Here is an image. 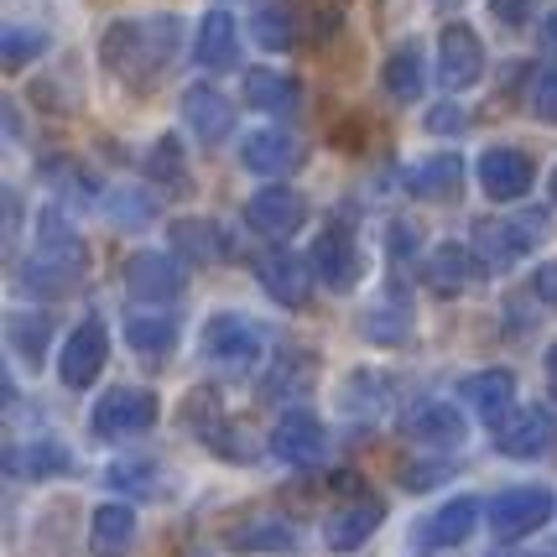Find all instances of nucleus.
<instances>
[{"instance_id":"f257e3e1","label":"nucleus","mask_w":557,"mask_h":557,"mask_svg":"<svg viewBox=\"0 0 557 557\" xmlns=\"http://www.w3.org/2000/svg\"><path fill=\"white\" fill-rule=\"evenodd\" d=\"M177 37H183V26L177 16H146V22H115L104 32V69L121 73L125 84H136L141 89L146 78L157 69H168V58L177 52Z\"/></svg>"},{"instance_id":"f03ea898","label":"nucleus","mask_w":557,"mask_h":557,"mask_svg":"<svg viewBox=\"0 0 557 557\" xmlns=\"http://www.w3.org/2000/svg\"><path fill=\"white\" fill-rule=\"evenodd\" d=\"M78 276H84V240L73 235V224L58 209H48L42 224H37V245L26 256L22 282L32 292H42V297H63Z\"/></svg>"},{"instance_id":"7ed1b4c3","label":"nucleus","mask_w":557,"mask_h":557,"mask_svg":"<svg viewBox=\"0 0 557 557\" xmlns=\"http://www.w3.org/2000/svg\"><path fill=\"white\" fill-rule=\"evenodd\" d=\"M485 516H490V532L500 536V542H521V536H532L536 527L553 521V490L547 485L500 490V495L490 500Z\"/></svg>"},{"instance_id":"20e7f679","label":"nucleus","mask_w":557,"mask_h":557,"mask_svg":"<svg viewBox=\"0 0 557 557\" xmlns=\"http://www.w3.org/2000/svg\"><path fill=\"white\" fill-rule=\"evenodd\" d=\"M542 219H480L474 224V261L480 271H506L521 261V250H532L542 240Z\"/></svg>"},{"instance_id":"39448f33","label":"nucleus","mask_w":557,"mask_h":557,"mask_svg":"<svg viewBox=\"0 0 557 557\" xmlns=\"http://www.w3.org/2000/svg\"><path fill=\"white\" fill-rule=\"evenodd\" d=\"M313 276L329 292H355L364 276V256L355 245V230L349 224H329L313 240Z\"/></svg>"},{"instance_id":"423d86ee","label":"nucleus","mask_w":557,"mask_h":557,"mask_svg":"<svg viewBox=\"0 0 557 557\" xmlns=\"http://www.w3.org/2000/svg\"><path fill=\"white\" fill-rule=\"evenodd\" d=\"M157 396L141 386H115V391H104L99 396V407H95V433L99 437H136L146 433L151 422H157Z\"/></svg>"},{"instance_id":"0eeeda50","label":"nucleus","mask_w":557,"mask_h":557,"mask_svg":"<svg viewBox=\"0 0 557 557\" xmlns=\"http://www.w3.org/2000/svg\"><path fill=\"white\" fill-rule=\"evenodd\" d=\"M104 355H110V334H104V323H99V318H84L69 339H63V355H58V375H63V386L69 391L95 386V375L104 370Z\"/></svg>"},{"instance_id":"6e6552de","label":"nucleus","mask_w":557,"mask_h":557,"mask_svg":"<svg viewBox=\"0 0 557 557\" xmlns=\"http://www.w3.org/2000/svg\"><path fill=\"white\" fill-rule=\"evenodd\" d=\"M203 349H209V360H214L219 370L240 375V370H250L256 355H261V334H256V323H245L240 313H214L209 329H203Z\"/></svg>"},{"instance_id":"1a4fd4ad","label":"nucleus","mask_w":557,"mask_h":557,"mask_svg":"<svg viewBox=\"0 0 557 557\" xmlns=\"http://www.w3.org/2000/svg\"><path fill=\"white\" fill-rule=\"evenodd\" d=\"M495 448L510 454V459H542L557 448V412L547 407H521L510 412L500 428H495Z\"/></svg>"},{"instance_id":"9d476101","label":"nucleus","mask_w":557,"mask_h":557,"mask_svg":"<svg viewBox=\"0 0 557 557\" xmlns=\"http://www.w3.org/2000/svg\"><path fill=\"white\" fill-rule=\"evenodd\" d=\"M480 73H485L480 37H474L469 26H443V37H437V78H443V89H448V95H463V89L480 84Z\"/></svg>"},{"instance_id":"9b49d317","label":"nucleus","mask_w":557,"mask_h":557,"mask_svg":"<svg viewBox=\"0 0 557 557\" xmlns=\"http://www.w3.org/2000/svg\"><path fill=\"white\" fill-rule=\"evenodd\" d=\"M302 219H308V203L297 188H261V194L245 203V224L256 230V235H267V240H287L302 230Z\"/></svg>"},{"instance_id":"f8f14e48","label":"nucleus","mask_w":557,"mask_h":557,"mask_svg":"<svg viewBox=\"0 0 557 557\" xmlns=\"http://www.w3.org/2000/svg\"><path fill=\"white\" fill-rule=\"evenodd\" d=\"M125 292H131L136 302H172V297L183 292V267H177V256H168V250H141V256H131V267H125Z\"/></svg>"},{"instance_id":"ddd939ff","label":"nucleus","mask_w":557,"mask_h":557,"mask_svg":"<svg viewBox=\"0 0 557 557\" xmlns=\"http://www.w3.org/2000/svg\"><path fill=\"white\" fill-rule=\"evenodd\" d=\"M532 157L527 151H516V146H490L485 157H480V183H485V194L495 203H510V198L532 194Z\"/></svg>"},{"instance_id":"4468645a","label":"nucleus","mask_w":557,"mask_h":557,"mask_svg":"<svg viewBox=\"0 0 557 557\" xmlns=\"http://www.w3.org/2000/svg\"><path fill=\"white\" fill-rule=\"evenodd\" d=\"M256 276H261V287H267L282 308H302L308 292H313V271H308L302 256H292V250H267V256L256 261Z\"/></svg>"},{"instance_id":"2eb2a0df","label":"nucleus","mask_w":557,"mask_h":557,"mask_svg":"<svg viewBox=\"0 0 557 557\" xmlns=\"http://www.w3.org/2000/svg\"><path fill=\"white\" fill-rule=\"evenodd\" d=\"M381 521H386V506H381L375 495H360V500L339 506L323 521V542H329L334 553H355V547H364V536H375Z\"/></svg>"},{"instance_id":"dca6fc26","label":"nucleus","mask_w":557,"mask_h":557,"mask_svg":"<svg viewBox=\"0 0 557 557\" xmlns=\"http://www.w3.org/2000/svg\"><path fill=\"white\" fill-rule=\"evenodd\" d=\"M323 448H329V437H323V422L308 412H287L276 422V433H271V454L282 463H297V469H308V463L323 459Z\"/></svg>"},{"instance_id":"f3484780","label":"nucleus","mask_w":557,"mask_h":557,"mask_svg":"<svg viewBox=\"0 0 557 557\" xmlns=\"http://www.w3.org/2000/svg\"><path fill=\"white\" fill-rule=\"evenodd\" d=\"M240 162L250 172H292L302 162V141L282 125H267V131H250L240 141Z\"/></svg>"},{"instance_id":"a211bd4d","label":"nucleus","mask_w":557,"mask_h":557,"mask_svg":"<svg viewBox=\"0 0 557 557\" xmlns=\"http://www.w3.org/2000/svg\"><path fill=\"white\" fill-rule=\"evenodd\" d=\"M183 121H188V131H194L203 146H214L230 136V125H235V104L224 95H214L209 84H198V89H188L183 95Z\"/></svg>"},{"instance_id":"6ab92c4d","label":"nucleus","mask_w":557,"mask_h":557,"mask_svg":"<svg viewBox=\"0 0 557 557\" xmlns=\"http://www.w3.org/2000/svg\"><path fill=\"white\" fill-rule=\"evenodd\" d=\"M459 396L485 417V422L500 428L510 417V407H516V375H510V370H480V375H469L459 386Z\"/></svg>"},{"instance_id":"aec40b11","label":"nucleus","mask_w":557,"mask_h":557,"mask_svg":"<svg viewBox=\"0 0 557 557\" xmlns=\"http://www.w3.org/2000/svg\"><path fill=\"white\" fill-rule=\"evenodd\" d=\"M480 527V506L463 495V500H448V506H437L422 527H417V536H422V547H459V542H469V532Z\"/></svg>"},{"instance_id":"412c9836","label":"nucleus","mask_w":557,"mask_h":557,"mask_svg":"<svg viewBox=\"0 0 557 557\" xmlns=\"http://www.w3.org/2000/svg\"><path fill=\"white\" fill-rule=\"evenodd\" d=\"M459 188H463L459 157H428V162H417L407 172V194L422 198V203H448V198H459Z\"/></svg>"},{"instance_id":"4be33fe9","label":"nucleus","mask_w":557,"mask_h":557,"mask_svg":"<svg viewBox=\"0 0 557 557\" xmlns=\"http://www.w3.org/2000/svg\"><path fill=\"white\" fill-rule=\"evenodd\" d=\"M136 542V510L131 506H99L95 521H89V553L95 557H125Z\"/></svg>"},{"instance_id":"5701e85b","label":"nucleus","mask_w":557,"mask_h":557,"mask_svg":"<svg viewBox=\"0 0 557 557\" xmlns=\"http://www.w3.org/2000/svg\"><path fill=\"white\" fill-rule=\"evenodd\" d=\"M364 339H375V344H401L407 334H412V302L401 297V287H386L381 292V302L364 313Z\"/></svg>"},{"instance_id":"b1692460","label":"nucleus","mask_w":557,"mask_h":557,"mask_svg":"<svg viewBox=\"0 0 557 557\" xmlns=\"http://www.w3.org/2000/svg\"><path fill=\"white\" fill-rule=\"evenodd\" d=\"M240 32H235V22L224 16V11H214V16H203L198 22V42H194V52H198V63L203 69H235L240 63V42H235Z\"/></svg>"},{"instance_id":"393cba45","label":"nucleus","mask_w":557,"mask_h":557,"mask_svg":"<svg viewBox=\"0 0 557 557\" xmlns=\"http://www.w3.org/2000/svg\"><path fill=\"white\" fill-rule=\"evenodd\" d=\"M407 433L417 443H433V448H459L463 443V417L448 407V401H422L412 417H407Z\"/></svg>"},{"instance_id":"a878e982","label":"nucleus","mask_w":557,"mask_h":557,"mask_svg":"<svg viewBox=\"0 0 557 557\" xmlns=\"http://www.w3.org/2000/svg\"><path fill=\"white\" fill-rule=\"evenodd\" d=\"M125 344L141 360H168L172 349H177V323L168 313H131L125 318Z\"/></svg>"},{"instance_id":"bb28decb","label":"nucleus","mask_w":557,"mask_h":557,"mask_svg":"<svg viewBox=\"0 0 557 557\" xmlns=\"http://www.w3.org/2000/svg\"><path fill=\"white\" fill-rule=\"evenodd\" d=\"M245 99L256 104V110H267V115H276V121H292L297 115V84L292 78H282V73H267V69H250L245 73Z\"/></svg>"},{"instance_id":"cd10ccee","label":"nucleus","mask_w":557,"mask_h":557,"mask_svg":"<svg viewBox=\"0 0 557 557\" xmlns=\"http://www.w3.org/2000/svg\"><path fill=\"white\" fill-rule=\"evenodd\" d=\"M474 271H480V261H474L463 245H437L433 256H428V271H422V276H428L433 292L448 297V292H463V282H469Z\"/></svg>"},{"instance_id":"c85d7f7f","label":"nucleus","mask_w":557,"mask_h":557,"mask_svg":"<svg viewBox=\"0 0 557 557\" xmlns=\"http://www.w3.org/2000/svg\"><path fill=\"white\" fill-rule=\"evenodd\" d=\"M172 250L183 256V261H219L224 256V240H219V230L209 219H177L172 224Z\"/></svg>"},{"instance_id":"c756f323","label":"nucleus","mask_w":557,"mask_h":557,"mask_svg":"<svg viewBox=\"0 0 557 557\" xmlns=\"http://www.w3.org/2000/svg\"><path fill=\"white\" fill-rule=\"evenodd\" d=\"M250 37H256L261 48L282 52V48H292V42H297V16H292L282 0H271V5H261V11H256V22H250Z\"/></svg>"},{"instance_id":"7c9ffc66","label":"nucleus","mask_w":557,"mask_h":557,"mask_svg":"<svg viewBox=\"0 0 557 557\" xmlns=\"http://www.w3.org/2000/svg\"><path fill=\"white\" fill-rule=\"evenodd\" d=\"M381 78H386L391 99H417L422 95V52H417L412 42H407V48H396L386 58V73H381Z\"/></svg>"},{"instance_id":"2f4dec72","label":"nucleus","mask_w":557,"mask_h":557,"mask_svg":"<svg viewBox=\"0 0 557 557\" xmlns=\"http://www.w3.org/2000/svg\"><path fill=\"white\" fill-rule=\"evenodd\" d=\"M69 469V454L58 443H32L26 454H11V474H32V480H48V474H63Z\"/></svg>"},{"instance_id":"473e14b6","label":"nucleus","mask_w":557,"mask_h":557,"mask_svg":"<svg viewBox=\"0 0 557 557\" xmlns=\"http://www.w3.org/2000/svg\"><path fill=\"white\" fill-rule=\"evenodd\" d=\"M527 110H532L542 125H557V63L532 69V84H527Z\"/></svg>"},{"instance_id":"72a5a7b5","label":"nucleus","mask_w":557,"mask_h":557,"mask_svg":"<svg viewBox=\"0 0 557 557\" xmlns=\"http://www.w3.org/2000/svg\"><path fill=\"white\" fill-rule=\"evenodd\" d=\"M11 344H16V355H22L26 364L42 360V349H48V318L42 313H16L11 318Z\"/></svg>"},{"instance_id":"f704fd0d","label":"nucleus","mask_w":557,"mask_h":557,"mask_svg":"<svg viewBox=\"0 0 557 557\" xmlns=\"http://www.w3.org/2000/svg\"><path fill=\"white\" fill-rule=\"evenodd\" d=\"M308 370H313V364L302 360V355H287V360H276L271 381L261 386V401H282L287 391H308Z\"/></svg>"},{"instance_id":"c9c22d12","label":"nucleus","mask_w":557,"mask_h":557,"mask_svg":"<svg viewBox=\"0 0 557 557\" xmlns=\"http://www.w3.org/2000/svg\"><path fill=\"white\" fill-rule=\"evenodd\" d=\"M37 52H42V32H32V26H11V32H5V69L11 73L26 69Z\"/></svg>"},{"instance_id":"e433bc0d","label":"nucleus","mask_w":557,"mask_h":557,"mask_svg":"<svg viewBox=\"0 0 557 557\" xmlns=\"http://www.w3.org/2000/svg\"><path fill=\"white\" fill-rule=\"evenodd\" d=\"M151 177H162V183H172V188H183V151H177V141H157V151H151Z\"/></svg>"},{"instance_id":"4c0bfd02","label":"nucleus","mask_w":557,"mask_h":557,"mask_svg":"<svg viewBox=\"0 0 557 557\" xmlns=\"http://www.w3.org/2000/svg\"><path fill=\"white\" fill-rule=\"evenodd\" d=\"M240 547H271V553H292V547H297V532H292V527H282V521H271V527L245 532Z\"/></svg>"},{"instance_id":"58836bf2","label":"nucleus","mask_w":557,"mask_h":557,"mask_svg":"<svg viewBox=\"0 0 557 557\" xmlns=\"http://www.w3.org/2000/svg\"><path fill=\"white\" fill-rule=\"evenodd\" d=\"M536 5H542V0H490V11L506 26H527L536 16Z\"/></svg>"},{"instance_id":"ea45409f","label":"nucleus","mask_w":557,"mask_h":557,"mask_svg":"<svg viewBox=\"0 0 557 557\" xmlns=\"http://www.w3.org/2000/svg\"><path fill=\"white\" fill-rule=\"evenodd\" d=\"M532 292L542 297V302H553V308H557V261H547V267H536Z\"/></svg>"},{"instance_id":"a19ab883","label":"nucleus","mask_w":557,"mask_h":557,"mask_svg":"<svg viewBox=\"0 0 557 557\" xmlns=\"http://www.w3.org/2000/svg\"><path fill=\"white\" fill-rule=\"evenodd\" d=\"M428 131H437V136H448V131H463V115L454 110V104H437L433 115H428Z\"/></svg>"},{"instance_id":"79ce46f5","label":"nucleus","mask_w":557,"mask_h":557,"mask_svg":"<svg viewBox=\"0 0 557 557\" xmlns=\"http://www.w3.org/2000/svg\"><path fill=\"white\" fill-rule=\"evenodd\" d=\"M412 245H417V230L396 219V224H391V250H396V256H412Z\"/></svg>"},{"instance_id":"37998d69","label":"nucleus","mask_w":557,"mask_h":557,"mask_svg":"<svg viewBox=\"0 0 557 557\" xmlns=\"http://www.w3.org/2000/svg\"><path fill=\"white\" fill-rule=\"evenodd\" d=\"M547 391H553V396H557V344H553V349H547Z\"/></svg>"},{"instance_id":"c03bdc74","label":"nucleus","mask_w":557,"mask_h":557,"mask_svg":"<svg viewBox=\"0 0 557 557\" xmlns=\"http://www.w3.org/2000/svg\"><path fill=\"white\" fill-rule=\"evenodd\" d=\"M547 48H557V11H553V22H547Z\"/></svg>"},{"instance_id":"a18cd8bd","label":"nucleus","mask_w":557,"mask_h":557,"mask_svg":"<svg viewBox=\"0 0 557 557\" xmlns=\"http://www.w3.org/2000/svg\"><path fill=\"white\" fill-rule=\"evenodd\" d=\"M553 198H557V168H553Z\"/></svg>"}]
</instances>
